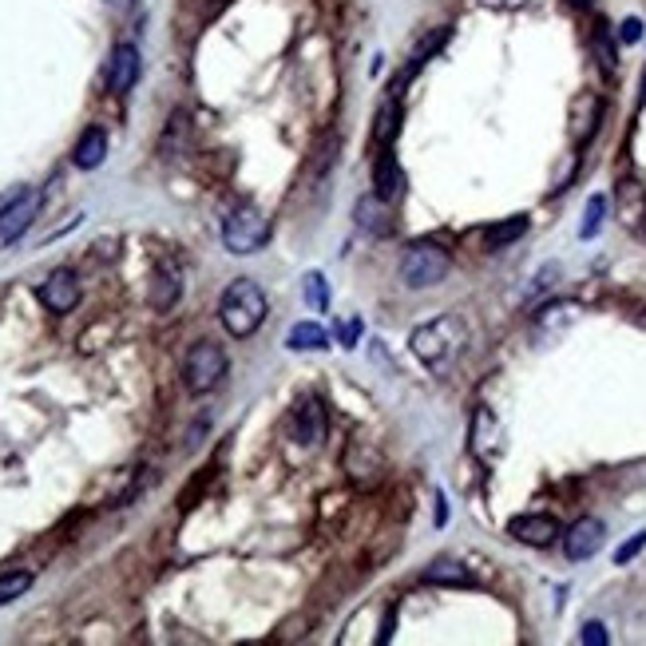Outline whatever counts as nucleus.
I'll return each instance as SVG.
<instances>
[{
    "instance_id": "obj_14",
    "label": "nucleus",
    "mask_w": 646,
    "mask_h": 646,
    "mask_svg": "<svg viewBox=\"0 0 646 646\" xmlns=\"http://www.w3.org/2000/svg\"><path fill=\"white\" fill-rule=\"evenodd\" d=\"M72 159H76L80 171H96V167L108 159V131H104V127H88V131L80 135Z\"/></svg>"
},
{
    "instance_id": "obj_15",
    "label": "nucleus",
    "mask_w": 646,
    "mask_h": 646,
    "mask_svg": "<svg viewBox=\"0 0 646 646\" xmlns=\"http://www.w3.org/2000/svg\"><path fill=\"white\" fill-rule=\"evenodd\" d=\"M472 452L484 460H496V452H500V425L492 421L488 409H480L472 421Z\"/></svg>"
},
{
    "instance_id": "obj_13",
    "label": "nucleus",
    "mask_w": 646,
    "mask_h": 646,
    "mask_svg": "<svg viewBox=\"0 0 646 646\" xmlns=\"http://www.w3.org/2000/svg\"><path fill=\"white\" fill-rule=\"evenodd\" d=\"M599 123H603V100L591 96V92H583V96L571 104V135H575V143L583 147V143L599 131Z\"/></svg>"
},
{
    "instance_id": "obj_22",
    "label": "nucleus",
    "mask_w": 646,
    "mask_h": 646,
    "mask_svg": "<svg viewBox=\"0 0 646 646\" xmlns=\"http://www.w3.org/2000/svg\"><path fill=\"white\" fill-rule=\"evenodd\" d=\"M286 345L298 349V353L302 349H329V337H325V329L318 322H302L286 333Z\"/></svg>"
},
{
    "instance_id": "obj_2",
    "label": "nucleus",
    "mask_w": 646,
    "mask_h": 646,
    "mask_svg": "<svg viewBox=\"0 0 646 646\" xmlns=\"http://www.w3.org/2000/svg\"><path fill=\"white\" fill-rule=\"evenodd\" d=\"M409 345H413V353H417L425 365L444 369V365L464 349V325L456 322V318H432V322L413 329Z\"/></svg>"
},
{
    "instance_id": "obj_30",
    "label": "nucleus",
    "mask_w": 646,
    "mask_h": 646,
    "mask_svg": "<svg viewBox=\"0 0 646 646\" xmlns=\"http://www.w3.org/2000/svg\"><path fill=\"white\" fill-rule=\"evenodd\" d=\"M567 4H575V8H587V4H595V0H567Z\"/></svg>"
},
{
    "instance_id": "obj_28",
    "label": "nucleus",
    "mask_w": 646,
    "mask_h": 646,
    "mask_svg": "<svg viewBox=\"0 0 646 646\" xmlns=\"http://www.w3.org/2000/svg\"><path fill=\"white\" fill-rule=\"evenodd\" d=\"M579 643H587V646H607V627H603V623H587V627L579 631Z\"/></svg>"
},
{
    "instance_id": "obj_11",
    "label": "nucleus",
    "mask_w": 646,
    "mask_h": 646,
    "mask_svg": "<svg viewBox=\"0 0 646 646\" xmlns=\"http://www.w3.org/2000/svg\"><path fill=\"white\" fill-rule=\"evenodd\" d=\"M373 187H377V199H385V203L405 195V171L389 147H381V155L373 159Z\"/></svg>"
},
{
    "instance_id": "obj_32",
    "label": "nucleus",
    "mask_w": 646,
    "mask_h": 646,
    "mask_svg": "<svg viewBox=\"0 0 646 646\" xmlns=\"http://www.w3.org/2000/svg\"><path fill=\"white\" fill-rule=\"evenodd\" d=\"M643 230H646V215H643Z\"/></svg>"
},
{
    "instance_id": "obj_27",
    "label": "nucleus",
    "mask_w": 646,
    "mask_h": 646,
    "mask_svg": "<svg viewBox=\"0 0 646 646\" xmlns=\"http://www.w3.org/2000/svg\"><path fill=\"white\" fill-rule=\"evenodd\" d=\"M619 40H623V44H639V40H643V20H639V16H627V20L619 24Z\"/></svg>"
},
{
    "instance_id": "obj_9",
    "label": "nucleus",
    "mask_w": 646,
    "mask_h": 646,
    "mask_svg": "<svg viewBox=\"0 0 646 646\" xmlns=\"http://www.w3.org/2000/svg\"><path fill=\"white\" fill-rule=\"evenodd\" d=\"M603 536H607V528H603V520H595V516H583V520H575L571 528H567V536H563V551H567V559H591L599 547H603Z\"/></svg>"
},
{
    "instance_id": "obj_12",
    "label": "nucleus",
    "mask_w": 646,
    "mask_h": 646,
    "mask_svg": "<svg viewBox=\"0 0 646 646\" xmlns=\"http://www.w3.org/2000/svg\"><path fill=\"white\" fill-rule=\"evenodd\" d=\"M508 536L520 539V543H528V547H551L555 539H559V524L551 520V516H516L512 524H508Z\"/></svg>"
},
{
    "instance_id": "obj_6",
    "label": "nucleus",
    "mask_w": 646,
    "mask_h": 646,
    "mask_svg": "<svg viewBox=\"0 0 646 646\" xmlns=\"http://www.w3.org/2000/svg\"><path fill=\"white\" fill-rule=\"evenodd\" d=\"M290 425H294V440H298L302 448H322V444H325V432H329L325 405L318 401V397H302V401L294 405V417H290Z\"/></svg>"
},
{
    "instance_id": "obj_23",
    "label": "nucleus",
    "mask_w": 646,
    "mask_h": 646,
    "mask_svg": "<svg viewBox=\"0 0 646 646\" xmlns=\"http://www.w3.org/2000/svg\"><path fill=\"white\" fill-rule=\"evenodd\" d=\"M32 587V571H0V607L20 599Z\"/></svg>"
},
{
    "instance_id": "obj_29",
    "label": "nucleus",
    "mask_w": 646,
    "mask_h": 646,
    "mask_svg": "<svg viewBox=\"0 0 646 646\" xmlns=\"http://www.w3.org/2000/svg\"><path fill=\"white\" fill-rule=\"evenodd\" d=\"M480 4H488V8H520L524 0H480Z\"/></svg>"
},
{
    "instance_id": "obj_8",
    "label": "nucleus",
    "mask_w": 646,
    "mask_h": 646,
    "mask_svg": "<svg viewBox=\"0 0 646 646\" xmlns=\"http://www.w3.org/2000/svg\"><path fill=\"white\" fill-rule=\"evenodd\" d=\"M40 211V191H16L8 207H0V242H16Z\"/></svg>"
},
{
    "instance_id": "obj_10",
    "label": "nucleus",
    "mask_w": 646,
    "mask_h": 646,
    "mask_svg": "<svg viewBox=\"0 0 646 646\" xmlns=\"http://www.w3.org/2000/svg\"><path fill=\"white\" fill-rule=\"evenodd\" d=\"M139 80V48L135 44H115L108 60V88L115 96H127Z\"/></svg>"
},
{
    "instance_id": "obj_18",
    "label": "nucleus",
    "mask_w": 646,
    "mask_h": 646,
    "mask_svg": "<svg viewBox=\"0 0 646 646\" xmlns=\"http://www.w3.org/2000/svg\"><path fill=\"white\" fill-rule=\"evenodd\" d=\"M425 583H432V587H472L476 579H472L468 567H460L452 559H436L432 567H425Z\"/></svg>"
},
{
    "instance_id": "obj_16",
    "label": "nucleus",
    "mask_w": 646,
    "mask_h": 646,
    "mask_svg": "<svg viewBox=\"0 0 646 646\" xmlns=\"http://www.w3.org/2000/svg\"><path fill=\"white\" fill-rule=\"evenodd\" d=\"M353 218H357V226L361 230H369V234H377V238H385L389 230H393V222H389V211H385V199H361L357 207H353Z\"/></svg>"
},
{
    "instance_id": "obj_1",
    "label": "nucleus",
    "mask_w": 646,
    "mask_h": 646,
    "mask_svg": "<svg viewBox=\"0 0 646 646\" xmlns=\"http://www.w3.org/2000/svg\"><path fill=\"white\" fill-rule=\"evenodd\" d=\"M218 322L230 337H250L266 322V294L254 278H234L218 302Z\"/></svg>"
},
{
    "instance_id": "obj_31",
    "label": "nucleus",
    "mask_w": 646,
    "mask_h": 646,
    "mask_svg": "<svg viewBox=\"0 0 646 646\" xmlns=\"http://www.w3.org/2000/svg\"><path fill=\"white\" fill-rule=\"evenodd\" d=\"M643 104H646V76H643Z\"/></svg>"
},
{
    "instance_id": "obj_19",
    "label": "nucleus",
    "mask_w": 646,
    "mask_h": 646,
    "mask_svg": "<svg viewBox=\"0 0 646 646\" xmlns=\"http://www.w3.org/2000/svg\"><path fill=\"white\" fill-rule=\"evenodd\" d=\"M179 294H183L179 274L163 266V270L155 274V282H151V306H155V310H171V306L179 302Z\"/></svg>"
},
{
    "instance_id": "obj_21",
    "label": "nucleus",
    "mask_w": 646,
    "mask_h": 646,
    "mask_svg": "<svg viewBox=\"0 0 646 646\" xmlns=\"http://www.w3.org/2000/svg\"><path fill=\"white\" fill-rule=\"evenodd\" d=\"M591 52H595L599 68H603L607 76H615V68H619V52H615V36H611V28H607V24H599V28H595V36H591Z\"/></svg>"
},
{
    "instance_id": "obj_4",
    "label": "nucleus",
    "mask_w": 646,
    "mask_h": 646,
    "mask_svg": "<svg viewBox=\"0 0 646 646\" xmlns=\"http://www.w3.org/2000/svg\"><path fill=\"white\" fill-rule=\"evenodd\" d=\"M222 242L230 254H254L270 242V218L262 215L254 203L234 207L230 215L222 218Z\"/></svg>"
},
{
    "instance_id": "obj_20",
    "label": "nucleus",
    "mask_w": 646,
    "mask_h": 646,
    "mask_svg": "<svg viewBox=\"0 0 646 646\" xmlns=\"http://www.w3.org/2000/svg\"><path fill=\"white\" fill-rule=\"evenodd\" d=\"M524 234H528V218H524V215L504 218V222H496V226H488V250H504V246H512V242H520Z\"/></svg>"
},
{
    "instance_id": "obj_17",
    "label": "nucleus",
    "mask_w": 646,
    "mask_h": 646,
    "mask_svg": "<svg viewBox=\"0 0 646 646\" xmlns=\"http://www.w3.org/2000/svg\"><path fill=\"white\" fill-rule=\"evenodd\" d=\"M397 131H401V104H397V96H389L381 108H377V119H373V143L377 147H393V139H397Z\"/></svg>"
},
{
    "instance_id": "obj_5",
    "label": "nucleus",
    "mask_w": 646,
    "mask_h": 646,
    "mask_svg": "<svg viewBox=\"0 0 646 646\" xmlns=\"http://www.w3.org/2000/svg\"><path fill=\"white\" fill-rule=\"evenodd\" d=\"M222 377H226V353H222V345H215V341H195L187 349V357H183V385H187V393L203 397V393H211V389L222 385Z\"/></svg>"
},
{
    "instance_id": "obj_7",
    "label": "nucleus",
    "mask_w": 646,
    "mask_h": 646,
    "mask_svg": "<svg viewBox=\"0 0 646 646\" xmlns=\"http://www.w3.org/2000/svg\"><path fill=\"white\" fill-rule=\"evenodd\" d=\"M36 298L44 302V310H52V314H68V310H76V302H80V278L72 274V270H52L48 278H44V286L36 290Z\"/></svg>"
},
{
    "instance_id": "obj_26",
    "label": "nucleus",
    "mask_w": 646,
    "mask_h": 646,
    "mask_svg": "<svg viewBox=\"0 0 646 646\" xmlns=\"http://www.w3.org/2000/svg\"><path fill=\"white\" fill-rule=\"evenodd\" d=\"M643 547H646V532H635V536H631L623 547H619V551H615V563H619V567H623V563H631V559H635Z\"/></svg>"
},
{
    "instance_id": "obj_3",
    "label": "nucleus",
    "mask_w": 646,
    "mask_h": 646,
    "mask_svg": "<svg viewBox=\"0 0 646 646\" xmlns=\"http://www.w3.org/2000/svg\"><path fill=\"white\" fill-rule=\"evenodd\" d=\"M448 270H452V254L440 242H413L401 258V282L409 290H429L436 282H444Z\"/></svg>"
},
{
    "instance_id": "obj_24",
    "label": "nucleus",
    "mask_w": 646,
    "mask_h": 646,
    "mask_svg": "<svg viewBox=\"0 0 646 646\" xmlns=\"http://www.w3.org/2000/svg\"><path fill=\"white\" fill-rule=\"evenodd\" d=\"M603 218H607V199H603V195H591V199H587V211H583L579 238H595L599 226H603Z\"/></svg>"
},
{
    "instance_id": "obj_25",
    "label": "nucleus",
    "mask_w": 646,
    "mask_h": 646,
    "mask_svg": "<svg viewBox=\"0 0 646 646\" xmlns=\"http://www.w3.org/2000/svg\"><path fill=\"white\" fill-rule=\"evenodd\" d=\"M302 294H306V306L322 314L325 302H329V294H325V278L318 274V270H314V274H306V286H302Z\"/></svg>"
}]
</instances>
